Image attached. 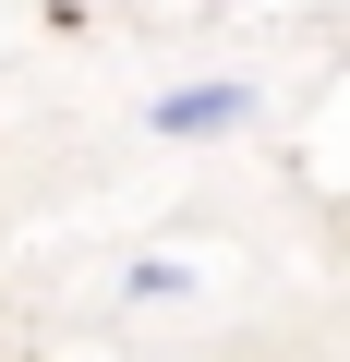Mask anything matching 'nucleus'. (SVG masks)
<instances>
[{"instance_id": "nucleus-1", "label": "nucleus", "mask_w": 350, "mask_h": 362, "mask_svg": "<svg viewBox=\"0 0 350 362\" xmlns=\"http://www.w3.org/2000/svg\"><path fill=\"white\" fill-rule=\"evenodd\" d=\"M242 121H254V85H230V73H218V85H169V97L145 109L157 145H218V133H242Z\"/></svg>"}]
</instances>
